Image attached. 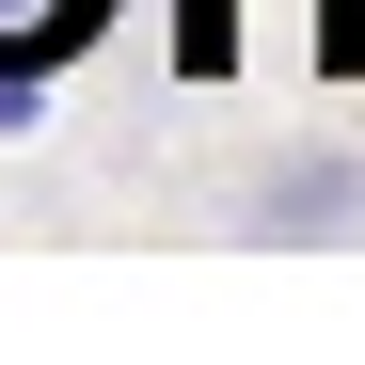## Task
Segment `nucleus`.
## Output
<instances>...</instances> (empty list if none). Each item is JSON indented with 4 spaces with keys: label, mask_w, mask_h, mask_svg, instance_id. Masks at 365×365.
I'll return each instance as SVG.
<instances>
[{
    "label": "nucleus",
    "mask_w": 365,
    "mask_h": 365,
    "mask_svg": "<svg viewBox=\"0 0 365 365\" xmlns=\"http://www.w3.org/2000/svg\"><path fill=\"white\" fill-rule=\"evenodd\" d=\"M238 238H255V255H334V238H365V143H270L238 175Z\"/></svg>",
    "instance_id": "f257e3e1"
},
{
    "label": "nucleus",
    "mask_w": 365,
    "mask_h": 365,
    "mask_svg": "<svg viewBox=\"0 0 365 365\" xmlns=\"http://www.w3.org/2000/svg\"><path fill=\"white\" fill-rule=\"evenodd\" d=\"M318 48H334V80L365 64V0H318Z\"/></svg>",
    "instance_id": "20e7f679"
},
{
    "label": "nucleus",
    "mask_w": 365,
    "mask_h": 365,
    "mask_svg": "<svg viewBox=\"0 0 365 365\" xmlns=\"http://www.w3.org/2000/svg\"><path fill=\"white\" fill-rule=\"evenodd\" d=\"M222 48H238V0H175V64L222 80Z\"/></svg>",
    "instance_id": "7ed1b4c3"
},
{
    "label": "nucleus",
    "mask_w": 365,
    "mask_h": 365,
    "mask_svg": "<svg viewBox=\"0 0 365 365\" xmlns=\"http://www.w3.org/2000/svg\"><path fill=\"white\" fill-rule=\"evenodd\" d=\"M96 32H111V0H0V111H32V80L80 64Z\"/></svg>",
    "instance_id": "f03ea898"
}]
</instances>
